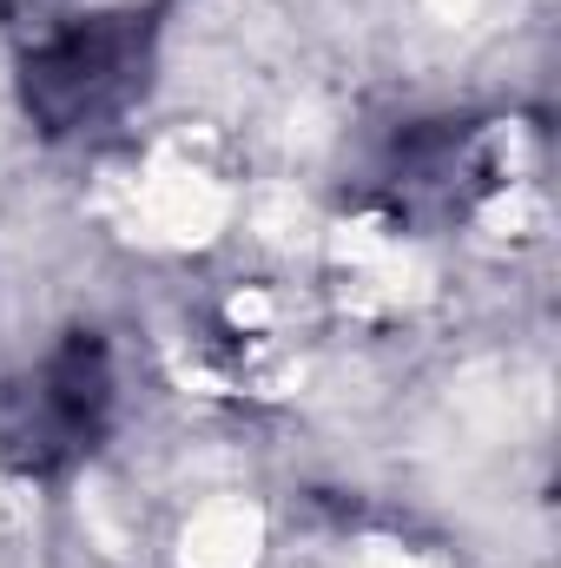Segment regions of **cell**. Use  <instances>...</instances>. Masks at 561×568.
<instances>
[{"label": "cell", "mask_w": 561, "mask_h": 568, "mask_svg": "<svg viewBox=\"0 0 561 568\" xmlns=\"http://www.w3.org/2000/svg\"><path fill=\"white\" fill-rule=\"evenodd\" d=\"M140 67H145V27H133V13L86 20V27L60 33L47 53L27 60V106L47 120V133L86 126V120L113 113L133 93Z\"/></svg>", "instance_id": "7a4b0ae2"}, {"label": "cell", "mask_w": 561, "mask_h": 568, "mask_svg": "<svg viewBox=\"0 0 561 568\" xmlns=\"http://www.w3.org/2000/svg\"><path fill=\"white\" fill-rule=\"evenodd\" d=\"M113 417V371L106 351L93 337L60 344L13 397L7 424H0V449L20 469H60L80 449H93V436Z\"/></svg>", "instance_id": "6da1fadb"}]
</instances>
